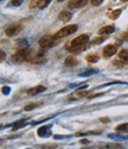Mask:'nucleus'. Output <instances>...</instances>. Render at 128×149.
Segmentation results:
<instances>
[{
  "instance_id": "nucleus-22",
  "label": "nucleus",
  "mask_w": 128,
  "mask_h": 149,
  "mask_svg": "<svg viewBox=\"0 0 128 149\" xmlns=\"http://www.w3.org/2000/svg\"><path fill=\"white\" fill-rule=\"evenodd\" d=\"M37 106H38V104H30L28 106H25V111H30V110L35 109V107H37Z\"/></svg>"
},
{
  "instance_id": "nucleus-13",
  "label": "nucleus",
  "mask_w": 128,
  "mask_h": 149,
  "mask_svg": "<svg viewBox=\"0 0 128 149\" xmlns=\"http://www.w3.org/2000/svg\"><path fill=\"white\" fill-rule=\"evenodd\" d=\"M50 128L49 126H42V128H39L38 129V135L40 137H44V136H48L49 132H50Z\"/></svg>"
},
{
  "instance_id": "nucleus-21",
  "label": "nucleus",
  "mask_w": 128,
  "mask_h": 149,
  "mask_svg": "<svg viewBox=\"0 0 128 149\" xmlns=\"http://www.w3.org/2000/svg\"><path fill=\"white\" fill-rule=\"evenodd\" d=\"M39 3H40V0H31L30 1V7L33 9L35 6H39Z\"/></svg>"
},
{
  "instance_id": "nucleus-27",
  "label": "nucleus",
  "mask_w": 128,
  "mask_h": 149,
  "mask_svg": "<svg viewBox=\"0 0 128 149\" xmlns=\"http://www.w3.org/2000/svg\"><path fill=\"white\" fill-rule=\"evenodd\" d=\"M78 94H79V96H82V97H84V96H87V94H88V92L84 91V92H79Z\"/></svg>"
},
{
  "instance_id": "nucleus-15",
  "label": "nucleus",
  "mask_w": 128,
  "mask_h": 149,
  "mask_svg": "<svg viewBox=\"0 0 128 149\" xmlns=\"http://www.w3.org/2000/svg\"><path fill=\"white\" fill-rule=\"evenodd\" d=\"M102 149H122V147L117 143H108V144H104Z\"/></svg>"
},
{
  "instance_id": "nucleus-20",
  "label": "nucleus",
  "mask_w": 128,
  "mask_h": 149,
  "mask_svg": "<svg viewBox=\"0 0 128 149\" xmlns=\"http://www.w3.org/2000/svg\"><path fill=\"white\" fill-rule=\"evenodd\" d=\"M24 125H25V122L24 120H20V122H18L17 124H14V126H13V130H18L19 128H22Z\"/></svg>"
},
{
  "instance_id": "nucleus-31",
  "label": "nucleus",
  "mask_w": 128,
  "mask_h": 149,
  "mask_svg": "<svg viewBox=\"0 0 128 149\" xmlns=\"http://www.w3.org/2000/svg\"><path fill=\"white\" fill-rule=\"evenodd\" d=\"M42 149H50V147H43Z\"/></svg>"
},
{
  "instance_id": "nucleus-4",
  "label": "nucleus",
  "mask_w": 128,
  "mask_h": 149,
  "mask_svg": "<svg viewBox=\"0 0 128 149\" xmlns=\"http://www.w3.org/2000/svg\"><path fill=\"white\" fill-rule=\"evenodd\" d=\"M56 39H57L56 36H44V37H42L39 39L38 43L42 48L49 49V48H51V47H53L56 44Z\"/></svg>"
},
{
  "instance_id": "nucleus-9",
  "label": "nucleus",
  "mask_w": 128,
  "mask_h": 149,
  "mask_svg": "<svg viewBox=\"0 0 128 149\" xmlns=\"http://www.w3.org/2000/svg\"><path fill=\"white\" fill-rule=\"evenodd\" d=\"M119 60L122 61L125 65H128V49H122L119 54Z\"/></svg>"
},
{
  "instance_id": "nucleus-17",
  "label": "nucleus",
  "mask_w": 128,
  "mask_h": 149,
  "mask_svg": "<svg viewBox=\"0 0 128 149\" xmlns=\"http://www.w3.org/2000/svg\"><path fill=\"white\" fill-rule=\"evenodd\" d=\"M120 15H121V10H115V11H113L112 13H109V18L110 19H116Z\"/></svg>"
},
{
  "instance_id": "nucleus-16",
  "label": "nucleus",
  "mask_w": 128,
  "mask_h": 149,
  "mask_svg": "<svg viewBox=\"0 0 128 149\" xmlns=\"http://www.w3.org/2000/svg\"><path fill=\"white\" fill-rule=\"evenodd\" d=\"M116 130L119 132H128V123H125V124H121V125L116 126Z\"/></svg>"
},
{
  "instance_id": "nucleus-24",
  "label": "nucleus",
  "mask_w": 128,
  "mask_h": 149,
  "mask_svg": "<svg viewBox=\"0 0 128 149\" xmlns=\"http://www.w3.org/2000/svg\"><path fill=\"white\" fill-rule=\"evenodd\" d=\"M96 71H88V72H85V73H82L81 74V76H87V75H90V74H94Z\"/></svg>"
},
{
  "instance_id": "nucleus-25",
  "label": "nucleus",
  "mask_w": 128,
  "mask_h": 149,
  "mask_svg": "<svg viewBox=\"0 0 128 149\" xmlns=\"http://www.w3.org/2000/svg\"><path fill=\"white\" fill-rule=\"evenodd\" d=\"M3 93L4 94H9L10 93V87H4V88H3Z\"/></svg>"
},
{
  "instance_id": "nucleus-18",
  "label": "nucleus",
  "mask_w": 128,
  "mask_h": 149,
  "mask_svg": "<svg viewBox=\"0 0 128 149\" xmlns=\"http://www.w3.org/2000/svg\"><path fill=\"white\" fill-rule=\"evenodd\" d=\"M50 1H51V0H40V3H39V9H40V10L45 9L46 6L50 4Z\"/></svg>"
},
{
  "instance_id": "nucleus-12",
  "label": "nucleus",
  "mask_w": 128,
  "mask_h": 149,
  "mask_svg": "<svg viewBox=\"0 0 128 149\" xmlns=\"http://www.w3.org/2000/svg\"><path fill=\"white\" fill-rule=\"evenodd\" d=\"M64 63H65V66H68V67H74V66H76L78 62H77V60H76L75 57L69 56V57H66V59H65Z\"/></svg>"
},
{
  "instance_id": "nucleus-29",
  "label": "nucleus",
  "mask_w": 128,
  "mask_h": 149,
  "mask_svg": "<svg viewBox=\"0 0 128 149\" xmlns=\"http://www.w3.org/2000/svg\"><path fill=\"white\" fill-rule=\"evenodd\" d=\"M0 54H1V61L5 59V53L4 51H0Z\"/></svg>"
},
{
  "instance_id": "nucleus-26",
  "label": "nucleus",
  "mask_w": 128,
  "mask_h": 149,
  "mask_svg": "<svg viewBox=\"0 0 128 149\" xmlns=\"http://www.w3.org/2000/svg\"><path fill=\"white\" fill-rule=\"evenodd\" d=\"M104 38H97V39H95V41H93V44H96V43H100V42H102Z\"/></svg>"
},
{
  "instance_id": "nucleus-8",
  "label": "nucleus",
  "mask_w": 128,
  "mask_h": 149,
  "mask_svg": "<svg viewBox=\"0 0 128 149\" xmlns=\"http://www.w3.org/2000/svg\"><path fill=\"white\" fill-rule=\"evenodd\" d=\"M114 30H115V28L113 25H107L98 30V35H110L112 32H114Z\"/></svg>"
},
{
  "instance_id": "nucleus-3",
  "label": "nucleus",
  "mask_w": 128,
  "mask_h": 149,
  "mask_svg": "<svg viewBox=\"0 0 128 149\" xmlns=\"http://www.w3.org/2000/svg\"><path fill=\"white\" fill-rule=\"evenodd\" d=\"M77 30V25L76 24H72V25H66L64 26L63 29H60L57 33H56V37L57 38H62V37H66V36H69V35H72L74 32H75Z\"/></svg>"
},
{
  "instance_id": "nucleus-32",
  "label": "nucleus",
  "mask_w": 128,
  "mask_h": 149,
  "mask_svg": "<svg viewBox=\"0 0 128 149\" xmlns=\"http://www.w3.org/2000/svg\"><path fill=\"white\" fill-rule=\"evenodd\" d=\"M57 1H64V0H57Z\"/></svg>"
},
{
  "instance_id": "nucleus-14",
  "label": "nucleus",
  "mask_w": 128,
  "mask_h": 149,
  "mask_svg": "<svg viewBox=\"0 0 128 149\" xmlns=\"http://www.w3.org/2000/svg\"><path fill=\"white\" fill-rule=\"evenodd\" d=\"M98 59H100V56L96 55V54H91V55H88V56H87V61H88V62H90V63H95V62H97Z\"/></svg>"
},
{
  "instance_id": "nucleus-10",
  "label": "nucleus",
  "mask_w": 128,
  "mask_h": 149,
  "mask_svg": "<svg viewBox=\"0 0 128 149\" xmlns=\"http://www.w3.org/2000/svg\"><path fill=\"white\" fill-rule=\"evenodd\" d=\"M45 91V87L42 86V85H39V86H36V87H33V88H31L29 91V94L30 96H36V94H39V93H42Z\"/></svg>"
},
{
  "instance_id": "nucleus-23",
  "label": "nucleus",
  "mask_w": 128,
  "mask_h": 149,
  "mask_svg": "<svg viewBox=\"0 0 128 149\" xmlns=\"http://www.w3.org/2000/svg\"><path fill=\"white\" fill-rule=\"evenodd\" d=\"M102 1L103 0H90V3H91L93 6H98V5L102 4Z\"/></svg>"
},
{
  "instance_id": "nucleus-19",
  "label": "nucleus",
  "mask_w": 128,
  "mask_h": 149,
  "mask_svg": "<svg viewBox=\"0 0 128 149\" xmlns=\"http://www.w3.org/2000/svg\"><path fill=\"white\" fill-rule=\"evenodd\" d=\"M23 1L24 0H12V1L10 3V5L11 6H16V7H18V6H20L23 4Z\"/></svg>"
},
{
  "instance_id": "nucleus-6",
  "label": "nucleus",
  "mask_w": 128,
  "mask_h": 149,
  "mask_svg": "<svg viewBox=\"0 0 128 149\" xmlns=\"http://www.w3.org/2000/svg\"><path fill=\"white\" fill-rule=\"evenodd\" d=\"M116 51H117L116 45L109 44V45L104 47V49H103V56H104V57H110V56H113V55H115Z\"/></svg>"
},
{
  "instance_id": "nucleus-1",
  "label": "nucleus",
  "mask_w": 128,
  "mask_h": 149,
  "mask_svg": "<svg viewBox=\"0 0 128 149\" xmlns=\"http://www.w3.org/2000/svg\"><path fill=\"white\" fill-rule=\"evenodd\" d=\"M88 42H89V36L88 35H81L74 41H71V42H69L68 44H66L65 48L69 51H72V53L79 51V50L83 49V47Z\"/></svg>"
},
{
  "instance_id": "nucleus-7",
  "label": "nucleus",
  "mask_w": 128,
  "mask_h": 149,
  "mask_svg": "<svg viewBox=\"0 0 128 149\" xmlns=\"http://www.w3.org/2000/svg\"><path fill=\"white\" fill-rule=\"evenodd\" d=\"M87 3V0H70L68 4L69 9H77V7H82Z\"/></svg>"
},
{
  "instance_id": "nucleus-5",
  "label": "nucleus",
  "mask_w": 128,
  "mask_h": 149,
  "mask_svg": "<svg viewBox=\"0 0 128 149\" xmlns=\"http://www.w3.org/2000/svg\"><path fill=\"white\" fill-rule=\"evenodd\" d=\"M20 30H22V25H20V24H11L9 28L5 30V33H6V36L12 37V36L17 35Z\"/></svg>"
},
{
  "instance_id": "nucleus-33",
  "label": "nucleus",
  "mask_w": 128,
  "mask_h": 149,
  "mask_svg": "<svg viewBox=\"0 0 128 149\" xmlns=\"http://www.w3.org/2000/svg\"><path fill=\"white\" fill-rule=\"evenodd\" d=\"M122 1H128V0H122Z\"/></svg>"
},
{
  "instance_id": "nucleus-28",
  "label": "nucleus",
  "mask_w": 128,
  "mask_h": 149,
  "mask_svg": "<svg viewBox=\"0 0 128 149\" xmlns=\"http://www.w3.org/2000/svg\"><path fill=\"white\" fill-rule=\"evenodd\" d=\"M81 143H85V144H88V143H89V141H88V140H81Z\"/></svg>"
},
{
  "instance_id": "nucleus-11",
  "label": "nucleus",
  "mask_w": 128,
  "mask_h": 149,
  "mask_svg": "<svg viewBox=\"0 0 128 149\" xmlns=\"http://www.w3.org/2000/svg\"><path fill=\"white\" fill-rule=\"evenodd\" d=\"M62 22H68V20L71 19V13L68 12V11H62L59 13V17H58Z\"/></svg>"
},
{
  "instance_id": "nucleus-30",
  "label": "nucleus",
  "mask_w": 128,
  "mask_h": 149,
  "mask_svg": "<svg viewBox=\"0 0 128 149\" xmlns=\"http://www.w3.org/2000/svg\"><path fill=\"white\" fill-rule=\"evenodd\" d=\"M100 120H102V122H104V123H106V122H108V120H107V118H101Z\"/></svg>"
},
{
  "instance_id": "nucleus-2",
  "label": "nucleus",
  "mask_w": 128,
  "mask_h": 149,
  "mask_svg": "<svg viewBox=\"0 0 128 149\" xmlns=\"http://www.w3.org/2000/svg\"><path fill=\"white\" fill-rule=\"evenodd\" d=\"M30 55H31V50L29 48L19 49L14 55L12 56V61H14V62H23L25 60H29Z\"/></svg>"
}]
</instances>
